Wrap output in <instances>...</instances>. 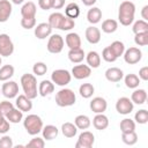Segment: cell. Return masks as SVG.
Listing matches in <instances>:
<instances>
[{
    "instance_id": "cell-56",
    "label": "cell",
    "mask_w": 148,
    "mask_h": 148,
    "mask_svg": "<svg viewBox=\"0 0 148 148\" xmlns=\"http://www.w3.org/2000/svg\"><path fill=\"white\" fill-rule=\"evenodd\" d=\"M12 2L15 3V5H21V3L24 2V0H12Z\"/></svg>"
},
{
    "instance_id": "cell-53",
    "label": "cell",
    "mask_w": 148,
    "mask_h": 148,
    "mask_svg": "<svg viewBox=\"0 0 148 148\" xmlns=\"http://www.w3.org/2000/svg\"><path fill=\"white\" fill-rule=\"evenodd\" d=\"M38 6L44 10H49V9H51V1L50 0H38Z\"/></svg>"
},
{
    "instance_id": "cell-39",
    "label": "cell",
    "mask_w": 148,
    "mask_h": 148,
    "mask_svg": "<svg viewBox=\"0 0 148 148\" xmlns=\"http://www.w3.org/2000/svg\"><path fill=\"white\" fill-rule=\"evenodd\" d=\"M121 140L125 145L133 146L138 142V134L135 133V131L127 132V133H121Z\"/></svg>"
},
{
    "instance_id": "cell-20",
    "label": "cell",
    "mask_w": 148,
    "mask_h": 148,
    "mask_svg": "<svg viewBox=\"0 0 148 148\" xmlns=\"http://www.w3.org/2000/svg\"><path fill=\"white\" fill-rule=\"evenodd\" d=\"M65 42H66V45L69 47V50L81 47V38H80L79 34H76V32L67 34L65 37Z\"/></svg>"
},
{
    "instance_id": "cell-7",
    "label": "cell",
    "mask_w": 148,
    "mask_h": 148,
    "mask_svg": "<svg viewBox=\"0 0 148 148\" xmlns=\"http://www.w3.org/2000/svg\"><path fill=\"white\" fill-rule=\"evenodd\" d=\"M14 52V44L7 34H0V56L9 57Z\"/></svg>"
},
{
    "instance_id": "cell-32",
    "label": "cell",
    "mask_w": 148,
    "mask_h": 148,
    "mask_svg": "<svg viewBox=\"0 0 148 148\" xmlns=\"http://www.w3.org/2000/svg\"><path fill=\"white\" fill-rule=\"evenodd\" d=\"M118 29V22L112 18L104 20L102 23V31L105 34H113Z\"/></svg>"
},
{
    "instance_id": "cell-25",
    "label": "cell",
    "mask_w": 148,
    "mask_h": 148,
    "mask_svg": "<svg viewBox=\"0 0 148 148\" xmlns=\"http://www.w3.org/2000/svg\"><path fill=\"white\" fill-rule=\"evenodd\" d=\"M65 18V15L59 13V12H56V13H52L50 16H49V24L51 25L52 29H60L61 27V23Z\"/></svg>"
},
{
    "instance_id": "cell-11",
    "label": "cell",
    "mask_w": 148,
    "mask_h": 148,
    "mask_svg": "<svg viewBox=\"0 0 148 148\" xmlns=\"http://www.w3.org/2000/svg\"><path fill=\"white\" fill-rule=\"evenodd\" d=\"M1 94L6 98H15L18 94V84L15 81H5L1 87Z\"/></svg>"
},
{
    "instance_id": "cell-42",
    "label": "cell",
    "mask_w": 148,
    "mask_h": 148,
    "mask_svg": "<svg viewBox=\"0 0 148 148\" xmlns=\"http://www.w3.org/2000/svg\"><path fill=\"white\" fill-rule=\"evenodd\" d=\"M32 72H34L35 75L42 76V75H44V74L47 72V66H46V64H44V62H42V61H38V62H36V64L34 65Z\"/></svg>"
},
{
    "instance_id": "cell-31",
    "label": "cell",
    "mask_w": 148,
    "mask_h": 148,
    "mask_svg": "<svg viewBox=\"0 0 148 148\" xmlns=\"http://www.w3.org/2000/svg\"><path fill=\"white\" fill-rule=\"evenodd\" d=\"M61 133L64 134V136L66 138H74L77 133V127L75 126V124L73 123H65L61 126Z\"/></svg>"
},
{
    "instance_id": "cell-44",
    "label": "cell",
    "mask_w": 148,
    "mask_h": 148,
    "mask_svg": "<svg viewBox=\"0 0 148 148\" xmlns=\"http://www.w3.org/2000/svg\"><path fill=\"white\" fill-rule=\"evenodd\" d=\"M102 58H103L106 62H114V61L118 59V58L112 53V51L110 50L109 46H106V47L103 49V51H102Z\"/></svg>"
},
{
    "instance_id": "cell-49",
    "label": "cell",
    "mask_w": 148,
    "mask_h": 148,
    "mask_svg": "<svg viewBox=\"0 0 148 148\" xmlns=\"http://www.w3.org/2000/svg\"><path fill=\"white\" fill-rule=\"evenodd\" d=\"M13 146V139L9 135H3L0 139V148H12Z\"/></svg>"
},
{
    "instance_id": "cell-26",
    "label": "cell",
    "mask_w": 148,
    "mask_h": 148,
    "mask_svg": "<svg viewBox=\"0 0 148 148\" xmlns=\"http://www.w3.org/2000/svg\"><path fill=\"white\" fill-rule=\"evenodd\" d=\"M87 60V64L90 68H97L101 65V56L96 51H90L88 54L84 57Z\"/></svg>"
},
{
    "instance_id": "cell-28",
    "label": "cell",
    "mask_w": 148,
    "mask_h": 148,
    "mask_svg": "<svg viewBox=\"0 0 148 148\" xmlns=\"http://www.w3.org/2000/svg\"><path fill=\"white\" fill-rule=\"evenodd\" d=\"M5 117H6V119H7L9 123L17 124V123H20V121L23 119V112H22L20 109L13 108L10 111H8V112L5 114Z\"/></svg>"
},
{
    "instance_id": "cell-52",
    "label": "cell",
    "mask_w": 148,
    "mask_h": 148,
    "mask_svg": "<svg viewBox=\"0 0 148 148\" xmlns=\"http://www.w3.org/2000/svg\"><path fill=\"white\" fill-rule=\"evenodd\" d=\"M139 79L142 80V81H147L148 80V67L147 66L140 68V71H139Z\"/></svg>"
},
{
    "instance_id": "cell-48",
    "label": "cell",
    "mask_w": 148,
    "mask_h": 148,
    "mask_svg": "<svg viewBox=\"0 0 148 148\" xmlns=\"http://www.w3.org/2000/svg\"><path fill=\"white\" fill-rule=\"evenodd\" d=\"M9 124L10 123L6 119V117L3 114L0 116V134H5V133H7L9 131V128H10Z\"/></svg>"
},
{
    "instance_id": "cell-46",
    "label": "cell",
    "mask_w": 148,
    "mask_h": 148,
    "mask_svg": "<svg viewBox=\"0 0 148 148\" xmlns=\"http://www.w3.org/2000/svg\"><path fill=\"white\" fill-rule=\"evenodd\" d=\"M21 25L24 29H32L36 25V17H22L21 18Z\"/></svg>"
},
{
    "instance_id": "cell-4",
    "label": "cell",
    "mask_w": 148,
    "mask_h": 148,
    "mask_svg": "<svg viewBox=\"0 0 148 148\" xmlns=\"http://www.w3.org/2000/svg\"><path fill=\"white\" fill-rule=\"evenodd\" d=\"M76 102V96L72 89L62 88L56 94V103L60 108L72 106Z\"/></svg>"
},
{
    "instance_id": "cell-21",
    "label": "cell",
    "mask_w": 148,
    "mask_h": 148,
    "mask_svg": "<svg viewBox=\"0 0 148 148\" xmlns=\"http://www.w3.org/2000/svg\"><path fill=\"white\" fill-rule=\"evenodd\" d=\"M92 125L96 130L103 131L109 126V118L103 113H96V116L92 119Z\"/></svg>"
},
{
    "instance_id": "cell-14",
    "label": "cell",
    "mask_w": 148,
    "mask_h": 148,
    "mask_svg": "<svg viewBox=\"0 0 148 148\" xmlns=\"http://www.w3.org/2000/svg\"><path fill=\"white\" fill-rule=\"evenodd\" d=\"M90 106V110L95 113H103L104 111H106V108H108V103L105 101V98L103 97H94L89 104Z\"/></svg>"
},
{
    "instance_id": "cell-50",
    "label": "cell",
    "mask_w": 148,
    "mask_h": 148,
    "mask_svg": "<svg viewBox=\"0 0 148 148\" xmlns=\"http://www.w3.org/2000/svg\"><path fill=\"white\" fill-rule=\"evenodd\" d=\"M13 108H14V105H13V103L9 102V101H2V102H0V110H1V112H2L3 116H5L8 111H10Z\"/></svg>"
},
{
    "instance_id": "cell-2",
    "label": "cell",
    "mask_w": 148,
    "mask_h": 148,
    "mask_svg": "<svg viewBox=\"0 0 148 148\" xmlns=\"http://www.w3.org/2000/svg\"><path fill=\"white\" fill-rule=\"evenodd\" d=\"M21 86H22L24 95L28 98L34 99V98L37 97V95H38V92H37V80H36V76L34 74H29V73L23 74L21 76Z\"/></svg>"
},
{
    "instance_id": "cell-18",
    "label": "cell",
    "mask_w": 148,
    "mask_h": 148,
    "mask_svg": "<svg viewBox=\"0 0 148 148\" xmlns=\"http://www.w3.org/2000/svg\"><path fill=\"white\" fill-rule=\"evenodd\" d=\"M105 77L110 82H119L124 77V72L118 67H110L105 71Z\"/></svg>"
},
{
    "instance_id": "cell-55",
    "label": "cell",
    "mask_w": 148,
    "mask_h": 148,
    "mask_svg": "<svg viewBox=\"0 0 148 148\" xmlns=\"http://www.w3.org/2000/svg\"><path fill=\"white\" fill-rule=\"evenodd\" d=\"M81 1L83 2V5H84V6H88V7H90V6L95 5L97 0H81Z\"/></svg>"
},
{
    "instance_id": "cell-17",
    "label": "cell",
    "mask_w": 148,
    "mask_h": 148,
    "mask_svg": "<svg viewBox=\"0 0 148 148\" xmlns=\"http://www.w3.org/2000/svg\"><path fill=\"white\" fill-rule=\"evenodd\" d=\"M86 39L90 44H97L101 40V30L94 25H90L86 29Z\"/></svg>"
},
{
    "instance_id": "cell-29",
    "label": "cell",
    "mask_w": 148,
    "mask_h": 148,
    "mask_svg": "<svg viewBox=\"0 0 148 148\" xmlns=\"http://www.w3.org/2000/svg\"><path fill=\"white\" fill-rule=\"evenodd\" d=\"M102 18V10L98 8V7H92L88 10L87 13V20L89 23L91 24H96L101 21Z\"/></svg>"
},
{
    "instance_id": "cell-45",
    "label": "cell",
    "mask_w": 148,
    "mask_h": 148,
    "mask_svg": "<svg viewBox=\"0 0 148 148\" xmlns=\"http://www.w3.org/2000/svg\"><path fill=\"white\" fill-rule=\"evenodd\" d=\"M45 146V141L43 138H39V136H36L34 139H31L27 145L25 147H29V148H43Z\"/></svg>"
},
{
    "instance_id": "cell-27",
    "label": "cell",
    "mask_w": 148,
    "mask_h": 148,
    "mask_svg": "<svg viewBox=\"0 0 148 148\" xmlns=\"http://www.w3.org/2000/svg\"><path fill=\"white\" fill-rule=\"evenodd\" d=\"M131 101L138 105L143 104L147 101V91L145 89H135L131 95Z\"/></svg>"
},
{
    "instance_id": "cell-54",
    "label": "cell",
    "mask_w": 148,
    "mask_h": 148,
    "mask_svg": "<svg viewBox=\"0 0 148 148\" xmlns=\"http://www.w3.org/2000/svg\"><path fill=\"white\" fill-rule=\"evenodd\" d=\"M141 16H142V20L145 21L148 20V5L143 6V8L141 9Z\"/></svg>"
},
{
    "instance_id": "cell-43",
    "label": "cell",
    "mask_w": 148,
    "mask_h": 148,
    "mask_svg": "<svg viewBox=\"0 0 148 148\" xmlns=\"http://www.w3.org/2000/svg\"><path fill=\"white\" fill-rule=\"evenodd\" d=\"M134 43L139 46H146L148 44V32H140L135 34L134 36Z\"/></svg>"
},
{
    "instance_id": "cell-40",
    "label": "cell",
    "mask_w": 148,
    "mask_h": 148,
    "mask_svg": "<svg viewBox=\"0 0 148 148\" xmlns=\"http://www.w3.org/2000/svg\"><path fill=\"white\" fill-rule=\"evenodd\" d=\"M132 31L134 34H140V32H148V23L145 20H138L134 22L132 27Z\"/></svg>"
},
{
    "instance_id": "cell-5",
    "label": "cell",
    "mask_w": 148,
    "mask_h": 148,
    "mask_svg": "<svg viewBox=\"0 0 148 148\" xmlns=\"http://www.w3.org/2000/svg\"><path fill=\"white\" fill-rule=\"evenodd\" d=\"M72 80V74L67 69H56L51 74V81L60 87L67 86Z\"/></svg>"
},
{
    "instance_id": "cell-13",
    "label": "cell",
    "mask_w": 148,
    "mask_h": 148,
    "mask_svg": "<svg viewBox=\"0 0 148 148\" xmlns=\"http://www.w3.org/2000/svg\"><path fill=\"white\" fill-rule=\"evenodd\" d=\"M35 36L38 39H45L46 37L51 36L52 34V28L47 22H42L37 25H35Z\"/></svg>"
},
{
    "instance_id": "cell-24",
    "label": "cell",
    "mask_w": 148,
    "mask_h": 148,
    "mask_svg": "<svg viewBox=\"0 0 148 148\" xmlns=\"http://www.w3.org/2000/svg\"><path fill=\"white\" fill-rule=\"evenodd\" d=\"M84 57H86V53L81 47L80 49H72L68 51V59L73 64H80L81 61H83Z\"/></svg>"
},
{
    "instance_id": "cell-23",
    "label": "cell",
    "mask_w": 148,
    "mask_h": 148,
    "mask_svg": "<svg viewBox=\"0 0 148 148\" xmlns=\"http://www.w3.org/2000/svg\"><path fill=\"white\" fill-rule=\"evenodd\" d=\"M36 12H37L36 5L32 1L25 2L22 6V8H21V15H22V17H36Z\"/></svg>"
},
{
    "instance_id": "cell-3",
    "label": "cell",
    "mask_w": 148,
    "mask_h": 148,
    "mask_svg": "<svg viewBox=\"0 0 148 148\" xmlns=\"http://www.w3.org/2000/svg\"><path fill=\"white\" fill-rule=\"evenodd\" d=\"M23 126H24L28 134L37 135L39 132H42L43 120L37 114H28L23 120Z\"/></svg>"
},
{
    "instance_id": "cell-57",
    "label": "cell",
    "mask_w": 148,
    "mask_h": 148,
    "mask_svg": "<svg viewBox=\"0 0 148 148\" xmlns=\"http://www.w3.org/2000/svg\"><path fill=\"white\" fill-rule=\"evenodd\" d=\"M1 62H2V59H1V56H0V65H1Z\"/></svg>"
},
{
    "instance_id": "cell-19",
    "label": "cell",
    "mask_w": 148,
    "mask_h": 148,
    "mask_svg": "<svg viewBox=\"0 0 148 148\" xmlns=\"http://www.w3.org/2000/svg\"><path fill=\"white\" fill-rule=\"evenodd\" d=\"M54 91V83L50 80H43L39 82L38 86V94L42 97H46L47 95L52 94Z\"/></svg>"
},
{
    "instance_id": "cell-47",
    "label": "cell",
    "mask_w": 148,
    "mask_h": 148,
    "mask_svg": "<svg viewBox=\"0 0 148 148\" xmlns=\"http://www.w3.org/2000/svg\"><path fill=\"white\" fill-rule=\"evenodd\" d=\"M74 27H75V21H74L73 18L67 17V16L65 15V18H64V21H62V23H61L60 30H62V31H68V30L73 29Z\"/></svg>"
},
{
    "instance_id": "cell-15",
    "label": "cell",
    "mask_w": 148,
    "mask_h": 148,
    "mask_svg": "<svg viewBox=\"0 0 148 148\" xmlns=\"http://www.w3.org/2000/svg\"><path fill=\"white\" fill-rule=\"evenodd\" d=\"M16 108L20 109L22 112H28L32 109V102L30 98H28L24 94L16 96V101H15Z\"/></svg>"
},
{
    "instance_id": "cell-35",
    "label": "cell",
    "mask_w": 148,
    "mask_h": 148,
    "mask_svg": "<svg viewBox=\"0 0 148 148\" xmlns=\"http://www.w3.org/2000/svg\"><path fill=\"white\" fill-rule=\"evenodd\" d=\"M109 47H110V50L112 51V53H113L117 58H119L120 56H123L124 52H125V45H124V43L120 42V40H114V42H112V43L109 45Z\"/></svg>"
},
{
    "instance_id": "cell-41",
    "label": "cell",
    "mask_w": 148,
    "mask_h": 148,
    "mask_svg": "<svg viewBox=\"0 0 148 148\" xmlns=\"http://www.w3.org/2000/svg\"><path fill=\"white\" fill-rule=\"evenodd\" d=\"M134 120L138 123V124H147L148 123V111L145 110V109H141L139 111L135 112L134 114Z\"/></svg>"
},
{
    "instance_id": "cell-33",
    "label": "cell",
    "mask_w": 148,
    "mask_h": 148,
    "mask_svg": "<svg viewBox=\"0 0 148 148\" xmlns=\"http://www.w3.org/2000/svg\"><path fill=\"white\" fill-rule=\"evenodd\" d=\"M65 15L67 17H71V18L75 20L80 15V7H79V5L75 3V2L68 3L66 6V8H65Z\"/></svg>"
},
{
    "instance_id": "cell-38",
    "label": "cell",
    "mask_w": 148,
    "mask_h": 148,
    "mask_svg": "<svg viewBox=\"0 0 148 148\" xmlns=\"http://www.w3.org/2000/svg\"><path fill=\"white\" fill-rule=\"evenodd\" d=\"M120 131L121 133H127V132H132L135 131V121L132 120L131 118H125L120 121Z\"/></svg>"
},
{
    "instance_id": "cell-51",
    "label": "cell",
    "mask_w": 148,
    "mask_h": 148,
    "mask_svg": "<svg viewBox=\"0 0 148 148\" xmlns=\"http://www.w3.org/2000/svg\"><path fill=\"white\" fill-rule=\"evenodd\" d=\"M51 1V8L53 9H61L65 6V0H50Z\"/></svg>"
},
{
    "instance_id": "cell-8",
    "label": "cell",
    "mask_w": 148,
    "mask_h": 148,
    "mask_svg": "<svg viewBox=\"0 0 148 148\" xmlns=\"http://www.w3.org/2000/svg\"><path fill=\"white\" fill-rule=\"evenodd\" d=\"M123 56H124V60H125L126 64H128V65H135V64H138L141 60L142 52H141V50L139 47L132 46V47L125 50V52H124Z\"/></svg>"
},
{
    "instance_id": "cell-59",
    "label": "cell",
    "mask_w": 148,
    "mask_h": 148,
    "mask_svg": "<svg viewBox=\"0 0 148 148\" xmlns=\"http://www.w3.org/2000/svg\"><path fill=\"white\" fill-rule=\"evenodd\" d=\"M0 92H1V90H0Z\"/></svg>"
},
{
    "instance_id": "cell-12",
    "label": "cell",
    "mask_w": 148,
    "mask_h": 148,
    "mask_svg": "<svg viewBox=\"0 0 148 148\" xmlns=\"http://www.w3.org/2000/svg\"><path fill=\"white\" fill-rule=\"evenodd\" d=\"M72 76H74V79L76 80H83V79H87L90 76L91 74V68L88 66V65H75L73 68H72Z\"/></svg>"
},
{
    "instance_id": "cell-37",
    "label": "cell",
    "mask_w": 148,
    "mask_h": 148,
    "mask_svg": "<svg viewBox=\"0 0 148 148\" xmlns=\"http://www.w3.org/2000/svg\"><path fill=\"white\" fill-rule=\"evenodd\" d=\"M95 91V88L91 83H82L79 88V92L83 98H90Z\"/></svg>"
},
{
    "instance_id": "cell-58",
    "label": "cell",
    "mask_w": 148,
    "mask_h": 148,
    "mask_svg": "<svg viewBox=\"0 0 148 148\" xmlns=\"http://www.w3.org/2000/svg\"><path fill=\"white\" fill-rule=\"evenodd\" d=\"M0 116H2V112H1V110H0Z\"/></svg>"
},
{
    "instance_id": "cell-1",
    "label": "cell",
    "mask_w": 148,
    "mask_h": 148,
    "mask_svg": "<svg viewBox=\"0 0 148 148\" xmlns=\"http://www.w3.org/2000/svg\"><path fill=\"white\" fill-rule=\"evenodd\" d=\"M135 15V5L132 1H123L118 8V20L120 24L128 27L133 23Z\"/></svg>"
},
{
    "instance_id": "cell-36",
    "label": "cell",
    "mask_w": 148,
    "mask_h": 148,
    "mask_svg": "<svg viewBox=\"0 0 148 148\" xmlns=\"http://www.w3.org/2000/svg\"><path fill=\"white\" fill-rule=\"evenodd\" d=\"M14 75V67L12 65H3L0 67V81H8Z\"/></svg>"
},
{
    "instance_id": "cell-9",
    "label": "cell",
    "mask_w": 148,
    "mask_h": 148,
    "mask_svg": "<svg viewBox=\"0 0 148 148\" xmlns=\"http://www.w3.org/2000/svg\"><path fill=\"white\" fill-rule=\"evenodd\" d=\"M134 103L128 97H120L116 103V110L120 114H130L133 111Z\"/></svg>"
},
{
    "instance_id": "cell-6",
    "label": "cell",
    "mask_w": 148,
    "mask_h": 148,
    "mask_svg": "<svg viewBox=\"0 0 148 148\" xmlns=\"http://www.w3.org/2000/svg\"><path fill=\"white\" fill-rule=\"evenodd\" d=\"M64 44H65L64 38H62L60 35L54 34V35H51V37L49 38L46 49H47V51H49L50 53L57 54V53H60V52L62 51Z\"/></svg>"
},
{
    "instance_id": "cell-16",
    "label": "cell",
    "mask_w": 148,
    "mask_h": 148,
    "mask_svg": "<svg viewBox=\"0 0 148 148\" xmlns=\"http://www.w3.org/2000/svg\"><path fill=\"white\" fill-rule=\"evenodd\" d=\"M12 3L9 0H0V23L6 22L12 15Z\"/></svg>"
},
{
    "instance_id": "cell-34",
    "label": "cell",
    "mask_w": 148,
    "mask_h": 148,
    "mask_svg": "<svg viewBox=\"0 0 148 148\" xmlns=\"http://www.w3.org/2000/svg\"><path fill=\"white\" fill-rule=\"evenodd\" d=\"M124 82H125V86H126L127 88H130V89H135V88H138L139 84H140V79H139V76H138L136 74L131 73V74H127V75L124 77Z\"/></svg>"
},
{
    "instance_id": "cell-30",
    "label": "cell",
    "mask_w": 148,
    "mask_h": 148,
    "mask_svg": "<svg viewBox=\"0 0 148 148\" xmlns=\"http://www.w3.org/2000/svg\"><path fill=\"white\" fill-rule=\"evenodd\" d=\"M74 124L77 127V130H88L91 125L90 118L86 114H79L74 119Z\"/></svg>"
},
{
    "instance_id": "cell-22",
    "label": "cell",
    "mask_w": 148,
    "mask_h": 148,
    "mask_svg": "<svg viewBox=\"0 0 148 148\" xmlns=\"http://www.w3.org/2000/svg\"><path fill=\"white\" fill-rule=\"evenodd\" d=\"M42 133H43V139L50 141V140H53L58 136L59 130L54 125H46V126H43Z\"/></svg>"
},
{
    "instance_id": "cell-10",
    "label": "cell",
    "mask_w": 148,
    "mask_h": 148,
    "mask_svg": "<svg viewBox=\"0 0 148 148\" xmlns=\"http://www.w3.org/2000/svg\"><path fill=\"white\" fill-rule=\"evenodd\" d=\"M95 142V136L89 131H83L77 139V142L75 143L76 148H91Z\"/></svg>"
}]
</instances>
